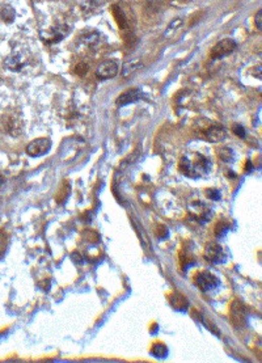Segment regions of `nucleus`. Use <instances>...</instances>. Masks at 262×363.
I'll use <instances>...</instances> for the list:
<instances>
[{
	"label": "nucleus",
	"instance_id": "cd10ccee",
	"mask_svg": "<svg viewBox=\"0 0 262 363\" xmlns=\"http://www.w3.org/2000/svg\"><path fill=\"white\" fill-rule=\"evenodd\" d=\"M181 25H182V20H181V19L174 20V21L171 22V25L168 26V29H167V32H165V34L169 35V34H171V33H172V30H173V32H174V30H176L177 28H180Z\"/></svg>",
	"mask_w": 262,
	"mask_h": 363
},
{
	"label": "nucleus",
	"instance_id": "2f4dec72",
	"mask_svg": "<svg viewBox=\"0 0 262 363\" xmlns=\"http://www.w3.org/2000/svg\"><path fill=\"white\" fill-rule=\"evenodd\" d=\"M3 184H4V178H3V177H2V176H0V187H2Z\"/></svg>",
	"mask_w": 262,
	"mask_h": 363
},
{
	"label": "nucleus",
	"instance_id": "7ed1b4c3",
	"mask_svg": "<svg viewBox=\"0 0 262 363\" xmlns=\"http://www.w3.org/2000/svg\"><path fill=\"white\" fill-rule=\"evenodd\" d=\"M113 11V16L117 21V25L121 30L125 33L131 32L135 26V15L134 11L130 7L125 6V4H113L111 7Z\"/></svg>",
	"mask_w": 262,
	"mask_h": 363
},
{
	"label": "nucleus",
	"instance_id": "412c9836",
	"mask_svg": "<svg viewBox=\"0 0 262 363\" xmlns=\"http://www.w3.org/2000/svg\"><path fill=\"white\" fill-rule=\"evenodd\" d=\"M151 353L152 355H155V357L159 358V359H164V358L168 355V349L165 345L156 344L154 345V347H152Z\"/></svg>",
	"mask_w": 262,
	"mask_h": 363
},
{
	"label": "nucleus",
	"instance_id": "4468645a",
	"mask_svg": "<svg viewBox=\"0 0 262 363\" xmlns=\"http://www.w3.org/2000/svg\"><path fill=\"white\" fill-rule=\"evenodd\" d=\"M203 136H205L206 140H209L211 143H218L221 142L223 139L227 138V130L221 125H211L206 129V131L203 133Z\"/></svg>",
	"mask_w": 262,
	"mask_h": 363
},
{
	"label": "nucleus",
	"instance_id": "6e6552de",
	"mask_svg": "<svg viewBox=\"0 0 262 363\" xmlns=\"http://www.w3.org/2000/svg\"><path fill=\"white\" fill-rule=\"evenodd\" d=\"M237 48V44L235 40L232 38H226V40H221L218 44L215 45L214 48L210 51V57L212 59H221V58L227 57L231 53H234Z\"/></svg>",
	"mask_w": 262,
	"mask_h": 363
},
{
	"label": "nucleus",
	"instance_id": "2eb2a0df",
	"mask_svg": "<svg viewBox=\"0 0 262 363\" xmlns=\"http://www.w3.org/2000/svg\"><path fill=\"white\" fill-rule=\"evenodd\" d=\"M142 97H143V92L140 91L139 88H131L129 89V91L123 92L122 95L118 96L116 102H117V105H120V106H125V105L139 101Z\"/></svg>",
	"mask_w": 262,
	"mask_h": 363
},
{
	"label": "nucleus",
	"instance_id": "f3484780",
	"mask_svg": "<svg viewBox=\"0 0 262 363\" xmlns=\"http://www.w3.org/2000/svg\"><path fill=\"white\" fill-rule=\"evenodd\" d=\"M68 196H70V184L67 183V181H64V183L62 184L60 189L58 190L57 197H55V199H57V203H63Z\"/></svg>",
	"mask_w": 262,
	"mask_h": 363
},
{
	"label": "nucleus",
	"instance_id": "7c9ffc66",
	"mask_svg": "<svg viewBox=\"0 0 262 363\" xmlns=\"http://www.w3.org/2000/svg\"><path fill=\"white\" fill-rule=\"evenodd\" d=\"M6 240H4L3 237H0V257L3 256V253L6 252Z\"/></svg>",
	"mask_w": 262,
	"mask_h": 363
},
{
	"label": "nucleus",
	"instance_id": "bb28decb",
	"mask_svg": "<svg viewBox=\"0 0 262 363\" xmlns=\"http://www.w3.org/2000/svg\"><path fill=\"white\" fill-rule=\"evenodd\" d=\"M206 197L211 201H218L220 199V192L218 189H207L206 190Z\"/></svg>",
	"mask_w": 262,
	"mask_h": 363
},
{
	"label": "nucleus",
	"instance_id": "6ab92c4d",
	"mask_svg": "<svg viewBox=\"0 0 262 363\" xmlns=\"http://www.w3.org/2000/svg\"><path fill=\"white\" fill-rule=\"evenodd\" d=\"M230 230V223L227 221H219L216 225H215V236L216 237H223L226 234H227V231Z\"/></svg>",
	"mask_w": 262,
	"mask_h": 363
},
{
	"label": "nucleus",
	"instance_id": "423d86ee",
	"mask_svg": "<svg viewBox=\"0 0 262 363\" xmlns=\"http://www.w3.org/2000/svg\"><path fill=\"white\" fill-rule=\"evenodd\" d=\"M30 62V54L26 53L25 50H16L11 53L6 59L7 68L13 71V72H20L25 66H28Z\"/></svg>",
	"mask_w": 262,
	"mask_h": 363
},
{
	"label": "nucleus",
	"instance_id": "a211bd4d",
	"mask_svg": "<svg viewBox=\"0 0 262 363\" xmlns=\"http://www.w3.org/2000/svg\"><path fill=\"white\" fill-rule=\"evenodd\" d=\"M0 16H2L3 21H6L7 24H11V22H13L15 17H16V13H15V10H13L12 7L7 6V7H4L3 10H2V12H0Z\"/></svg>",
	"mask_w": 262,
	"mask_h": 363
},
{
	"label": "nucleus",
	"instance_id": "f8f14e48",
	"mask_svg": "<svg viewBox=\"0 0 262 363\" xmlns=\"http://www.w3.org/2000/svg\"><path fill=\"white\" fill-rule=\"evenodd\" d=\"M105 41H106V38H105V35L101 32H87L80 35L79 38L80 44L89 48L91 50L98 49L102 44H105Z\"/></svg>",
	"mask_w": 262,
	"mask_h": 363
},
{
	"label": "nucleus",
	"instance_id": "a878e982",
	"mask_svg": "<svg viewBox=\"0 0 262 363\" xmlns=\"http://www.w3.org/2000/svg\"><path fill=\"white\" fill-rule=\"evenodd\" d=\"M155 234H156V236L159 237V239H165V237H167L168 235H169V232H168V228L165 227V226L158 225V226H156Z\"/></svg>",
	"mask_w": 262,
	"mask_h": 363
},
{
	"label": "nucleus",
	"instance_id": "f257e3e1",
	"mask_svg": "<svg viewBox=\"0 0 262 363\" xmlns=\"http://www.w3.org/2000/svg\"><path fill=\"white\" fill-rule=\"evenodd\" d=\"M211 163L206 156L201 155L198 152L186 154L180 159L178 169L183 176L190 178H201L205 177L210 172Z\"/></svg>",
	"mask_w": 262,
	"mask_h": 363
},
{
	"label": "nucleus",
	"instance_id": "c756f323",
	"mask_svg": "<svg viewBox=\"0 0 262 363\" xmlns=\"http://www.w3.org/2000/svg\"><path fill=\"white\" fill-rule=\"evenodd\" d=\"M261 17H262V13L261 11H258L256 15V17H254V25H256V28L258 29V30H261Z\"/></svg>",
	"mask_w": 262,
	"mask_h": 363
},
{
	"label": "nucleus",
	"instance_id": "4be33fe9",
	"mask_svg": "<svg viewBox=\"0 0 262 363\" xmlns=\"http://www.w3.org/2000/svg\"><path fill=\"white\" fill-rule=\"evenodd\" d=\"M181 262H182V268L186 269L188 266L196 264V259L193 257V255L190 252H188L186 249H183L181 252Z\"/></svg>",
	"mask_w": 262,
	"mask_h": 363
},
{
	"label": "nucleus",
	"instance_id": "5701e85b",
	"mask_svg": "<svg viewBox=\"0 0 262 363\" xmlns=\"http://www.w3.org/2000/svg\"><path fill=\"white\" fill-rule=\"evenodd\" d=\"M142 67V63H140L139 60H133V62H129L123 66V75L127 76L130 74H133L134 71H136L138 68Z\"/></svg>",
	"mask_w": 262,
	"mask_h": 363
},
{
	"label": "nucleus",
	"instance_id": "0eeeda50",
	"mask_svg": "<svg viewBox=\"0 0 262 363\" xmlns=\"http://www.w3.org/2000/svg\"><path fill=\"white\" fill-rule=\"evenodd\" d=\"M189 214L192 215L193 219H196L199 223H207L211 218V208L206 203L201 202V201H193L188 206Z\"/></svg>",
	"mask_w": 262,
	"mask_h": 363
},
{
	"label": "nucleus",
	"instance_id": "b1692460",
	"mask_svg": "<svg viewBox=\"0 0 262 363\" xmlns=\"http://www.w3.org/2000/svg\"><path fill=\"white\" fill-rule=\"evenodd\" d=\"M98 4H101L98 3V0H87V2L82 4V10L86 13H89L92 11H95L96 7H98Z\"/></svg>",
	"mask_w": 262,
	"mask_h": 363
},
{
	"label": "nucleus",
	"instance_id": "dca6fc26",
	"mask_svg": "<svg viewBox=\"0 0 262 363\" xmlns=\"http://www.w3.org/2000/svg\"><path fill=\"white\" fill-rule=\"evenodd\" d=\"M171 306L173 307L176 311H186L189 307V302L182 294L174 293L171 297Z\"/></svg>",
	"mask_w": 262,
	"mask_h": 363
},
{
	"label": "nucleus",
	"instance_id": "393cba45",
	"mask_svg": "<svg viewBox=\"0 0 262 363\" xmlns=\"http://www.w3.org/2000/svg\"><path fill=\"white\" fill-rule=\"evenodd\" d=\"M73 72H75L78 76H84L87 72H88V64L80 62V63H78L75 66V68H73Z\"/></svg>",
	"mask_w": 262,
	"mask_h": 363
},
{
	"label": "nucleus",
	"instance_id": "ddd939ff",
	"mask_svg": "<svg viewBox=\"0 0 262 363\" xmlns=\"http://www.w3.org/2000/svg\"><path fill=\"white\" fill-rule=\"evenodd\" d=\"M118 74V64L114 60H105L97 67L96 75L100 80L113 79L114 76Z\"/></svg>",
	"mask_w": 262,
	"mask_h": 363
},
{
	"label": "nucleus",
	"instance_id": "c85d7f7f",
	"mask_svg": "<svg viewBox=\"0 0 262 363\" xmlns=\"http://www.w3.org/2000/svg\"><path fill=\"white\" fill-rule=\"evenodd\" d=\"M234 133L236 134L239 138H245V135H246L245 129H244L241 125H234Z\"/></svg>",
	"mask_w": 262,
	"mask_h": 363
},
{
	"label": "nucleus",
	"instance_id": "9d476101",
	"mask_svg": "<svg viewBox=\"0 0 262 363\" xmlns=\"http://www.w3.org/2000/svg\"><path fill=\"white\" fill-rule=\"evenodd\" d=\"M203 257L207 262L212 264V265H218L221 262L226 261V253L219 244L216 243H210L206 245L205 252H203Z\"/></svg>",
	"mask_w": 262,
	"mask_h": 363
},
{
	"label": "nucleus",
	"instance_id": "20e7f679",
	"mask_svg": "<svg viewBox=\"0 0 262 363\" xmlns=\"http://www.w3.org/2000/svg\"><path fill=\"white\" fill-rule=\"evenodd\" d=\"M68 32H70V26H67L66 24H55V25L41 32L40 37H41V41L45 45H55L58 42L63 41Z\"/></svg>",
	"mask_w": 262,
	"mask_h": 363
},
{
	"label": "nucleus",
	"instance_id": "aec40b11",
	"mask_svg": "<svg viewBox=\"0 0 262 363\" xmlns=\"http://www.w3.org/2000/svg\"><path fill=\"white\" fill-rule=\"evenodd\" d=\"M218 156L221 161H226V163H231L234 161V151L230 149V147H221L218 151Z\"/></svg>",
	"mask_w": 262,
	"mask_h": 363
},
{
	"label": "nucleus",
	"instance_id": "39448f33",
	"mask_svg": "<svg viewBox=\"0 0 262 363\" xmlns=\"http://www.w3.org/2000/svg\"><path fill=\"white\" fill-rule=\"evenodd\" d=\"M230 320H231V324H232L234 328L236 329L245 328L246 324H248V320H246L245 304H244L241 300L236 299L232 302V304H231Z\"/></svg>",
	"mask_w": 262,
	"mask_h": 363
},
{
	"label": "nucleus",
	"instance_id": "f03ea898",
	"mask_svg": "<svg viewBox=\"0 0 262 363\" xmlns=\"http://www.w3.org/2000/svg\"><path fill=\"white\" fill-rule=\"evenodd\" d=\"M0 127L4 133L12 136H19L24 130V120L19 111L10 109L0 117Z\"/></svg>",
	"mask_w": 262,
	"mask_h": 363
},
{
	"label": "nucleus",
	"instance_id": "9b49d317",
	"mask_svg": "<svg viewBox=\"0 0 262 363\" xmlns=\"http://www.w3.org/2000/svg\"><path fill=\"white\" fill-rule=\"evenodd\" d=\"M196 284L201 291L209 293V291L215 290V288L218 287L219 279L210 272H202L197 274Z\"/></svg>",
	"mask_w": 262,
	"mask_h": 363
},
{
	"label": "nucleus",
	"instance_id": "1a4fd4ad",
	"mask_svg": "<svg viewBox=\"0 0 262 363\" xmlns=\"http://www.w3.org/2000/svg\"><path fill=\"white\" fill-rule=\"evenodd\" d=\"M51 149V140L49 138L35 139L26 146V154L32 158H40L46 155Z\"/></svg>",
	"mask_w": 262,
	"mask_h": 363
}]
</instances>
